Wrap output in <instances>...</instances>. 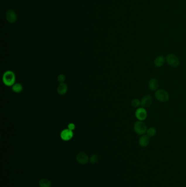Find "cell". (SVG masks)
I'll return each mask as SVG.
<instances>
[{
    "instance_id": "6da1fadb",
    "label": "cell",
    "mask_w": 186,
    "mask_h": 187,
    "mask_svg": "<svg viewBox=\"0 0 186 187\" xmlns=\"http://www.w3.org/2000/svg\"><path fill=\"white\" fill-rule=\"evenodd\" d=\"M15 73L12 71L5 72L2 77V81L4 85L8 87H12L16 82Z\"/></svg>"
},
{
    "instance_id": "7a4b0ae2",
    "label": "cell",
    "mask_w": 186,
    "mask_h": 187,
    "mask_svg": "<svg viewBox=\"0 0 186 187\" xmlns=\"http://www.w3.org/2000/svg\"><path fill=\"white\" fill-rule=\"evenodd\" d=\"M134 130L138 135H144L146 133L148 129L146 124L144 122V121L138 120L134 124L133 127Z\"/></svg>"
},
{
    "instance_id": "3957f363",
    "label": "cell",
    "mask_w": 186,
    "mask_h": 187,
    "mask_svg": "<svg viewBox=\"0 0 186 187\" xmlns=\"http://www.w3.org/2000/svg\"><path fill=\"white\" fill-rule=\"evenodd\" d=\"M156 99L161 102H166L169 100V94L165 90L163 89H157L154 93Z\"/></svg>"
},
{
    "instance_id": "277c9868",
    "label": "cell",
    "mask_w": 186,
    "mask_h": 187,
    "mask_svg": "<svg viewBox=\"0 0 186 187\" xmlns=\"http://www.w3.org/2000/svg\"><path fill=\"white\" fill-rule=\"evenodd\" d=\"M166 62L172 68L178 67L180 63V61L178 56L174 54H169L166 56Z\"/></svg>"
},
{
    "instance_id": "5b68a950",
    "label": "cell",
    "mask_w": 186,
    "mask_h": 187,
    "mask_svg": "<svg viewBox=\"0 0 186 187\" xmlns=\"http://www.w3.org/2000/svg\"><path fill=\"white\" fill-rule=\"evenodd\" d=\"M135 116L137 119L140 121H144L147 117L146 109L144 107H139L136 109Z\"/></svg>"
},
{
    "instance_id": "8992f818",
    "label": "cell",
    "mask_w": 186,
    "mask_h": 187,
    "mask_svg": "<svg viewBox=\"0 0 186 187\" xmlns=\"http://www.w3.org/2000/svg\"><path fill=\"white\" fill-rule=\"evenodd\" d=\"M6 19L10 23H15L18 20V16L16 12L13 9H8L6 13Z\"/></svg>"
},
{
    "instance_id": "52a82bcc",
    "label": "cell",
    "mask_w": 186,
    "mask_h": 187,
    "mask_svg": "<svg viewBox=\"0 0 186 187\" xmlns=\"http://www.w3.org/2000/svg\"><path fill=\"white\" fill-rule=\"evenodd\" d=\"M140 101H141V106L142 107L146 108L149 107L152 105L153 101V99L152 96L147 94L146 95L144 96L143 98L140 100Z\"/></svg>"
},
{
    "instance_id": "ba28073f",
    "label": "cell",
    "mask_w": 186,
    "mask_h": 187,
    "mask_svg": "<svg viewBox=\"0 0 186 187\" xmlns=\"http://www.w3.org/2000/svg\"><path fill=\"white\" fill-rule=\"evenodd\" d=\"M73 132L71 130L67 129L62 130L60 134V137L61 139L64 141H69L73 138Z\"/></svg>"
},
{
    "instance_id": "9c48e42d",
    "label": "cell",
    "mask_w": 186,
    "mask_h": 187,
    "mask_svg": "<svg viewBox=\"0 0 186 187\" xmlns=\"http://www.w3.org/2000/svg\"><path fill=\"white\" fill-rule=\"evenodd\" d=\"M77 161L81 164L85 165L88 163V155L83 152H80L76 155Z\"/></svg>"
},
{
    "instance_id": "30bf717a",
    "label": "cell",
    "mask_w": 186,
    "mask_h": 187,
    "mask_svg": "<svg viewBox=\"0 0 186 187\" xmlns=\"http://www.w3.org/2000/svg\"><path fill=\"white\" fill-rule=\"evenodd\" d=\"M150 142V137L147 135H142L139 139V144L142 147H147Z\"/></svg>"
},
{
    "instance_id": "8fae6325",
    "label": "cell",
    "mask_w": 186,
    "mask_h": 187,
    "mask_svg": "<svg viewBox=\"0 0 186 187\" xmlns=\"http://www.w3.org/2000/svg\"><path fill=\"white\" fill-rule=\"evenodd\" d=\"M149 88L152 91H156L157 89H158L159 87V82L158 80L156 78H152L150 80L149 84H148Z\"/></svg>"
},
{
    "instance_id": "7c38bea8",
    "label": "cell",
    "mask_w": 186,
    "mask_h": 187,
    "mask_svg": "<svg viewBox=\"0 0 186 187\" xmlns=\"http://www.w3.org/2000/svg\"><path fill=\"white\" fill-rule=\"evenodd\" d=\"M165 61H166V59L164 56H158L155 58L154 60V65L157 68H161L164 65Z\"/></svg>"
},
{
    "instance_id": "4fadbf2b",
    "label": "cell",
    "mask_w": 186,
    "mask_h": 187,
    "mask_svg": "<svg viewBox=\"0 0 186 187\" xmlns=\"http://www.w3.org/2000/svg\"><path fill=\"white\" fill-rule=\"evenodd\" d=\"M57 92L59 94V95H64L65 94H66V92L68 90V87L66 84L64 83H61L59 84L57 87Z\"/></svg>"
},
{
    "instance_id": "5bb4252c",
    "label": "cell",
    "mask_w": 186,
    "mask_h": 187,
    "mask_svg": "<svg viewBox=\"0 0 186 187\" xmlns=\"http://www.w3.org/2000/svg\"><path fill=\"white\" fill-rule=\"evenodd\" d=\"M40 187H51L52 184L49 180L47 179H42L39 182Z\"/></svg>"
},
{
    "instance_id": "9a60e30c",
    "label": "cell",
    "mask_w": 186,
    "mask_h": 187,
    "mask_svg": "<svg viewBox=\"0 0 186 187\" xmlns=\"http://www.w3.org/2000/svg\"><path fill=\"white\" fill-rule=\"evenodd\" d=\"M23 89V85L20 83L14 84L12 86V90L16 93H19Z\"/></svg>"
},
{
    "instance_id": "2e32d148",
    "label": "cell",
    "mask_w": 186,
    "mask_h": 187,
    "mask_svg": "<svg viewBox=\"0 0 186 187\" xmlns=\"http://www.w3.org/2000/svg\"><path fill=\"white\" fill-rule=\"evenodd\" d=\"M156 133H157L156 129L154 127H151L147 129L146 135L148 136H149L150 137H153L154 136L156 135Z\"/></svg>"
},
{
    "instance_id": "e0dca14e",
    "label": "cell",
    "mask_w": 186,
    "mask_h": 187,
    "mask_svg": "<svg viewBox=\"0 0 186 187\" xmlns=\"http://www.w3.org/2000/svg\"><path fill=\"white\" fill-rule=\"evenodd\" d=\"M131 105L133 107L138 108L140 106H141V101L138 99H134L131 101Z\"/></svg>"
},
{
    "instance_id": "ac0fdd59",
    "label": "cell",
    "mask_w": 186,
    "mask_h": 187,
    "mask_svg": "<svg viewBox=\"0 0 186 187\" xmlns=\"http://www.w3.org/2000/svg\"><path fill=\"white\" fill-rule=\"evenodd\" d=\"M98 160H99V158L98 155L96 154L91 155V158H90V162L91 163H96L98 161Z\"/></svg>"
},
{
    "instance_id": "d6986e66",
    "label": "cell",
    "mask_w": 186,
    "mask_h": 187,
    "mask_svg": "<svg viewBox=\"0 0 186 187\" xmlns=\"http://www.w3.org/2000/svg\"><path fill=\"white\" fill-rule=\"evenodd\" d=\"M65 80H66V77H65V76L63 74H61L57 77V80L61 83H64Z\"/></svg>"
},
{
    "instance_id": "ffe728a7",
    "label": "cell",
    "mask_w": 186,
    "mask_h": 187,
    "mask_svg": "<svg viewBox=\"0 0 186 187\" xmlns=\"http://www.w3.org/2000/svg\"><path fill=\"white\" fill-rule=\"evenodd\" d=\"M68 129L71 130V131H73L75 130V125L74 123H69L68 125Z\"/></svg>"
}]
</instances>
